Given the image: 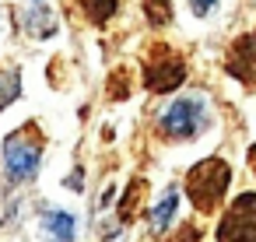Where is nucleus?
<instances>
[{"label": "nucleus", "instance_id": "nucleus-1", "mask_svg": "<svg viewBox=\"0 0 256 242\" xmlns=\"http://www.w3.org/2000/svg\"><path fill=\"white\" fill-rule=\"evenodd\" d=\"M228 182H232V165L221 162V158H204L200 165L190 168L186 176V193L193 200L196 210H214L221 204V196L228 193Z\"/></svg>", "mask_w": 256, "mask_h": 242}, {"label": "nucleus", "instance_id": "nucleus-13", "mask_svg": "<svg viewBox=\"0 0 256 242\" xmlns=\"http://www.w3.org/2000/svg\"><path fill=\"white\" fill-rule=\"evenodd\" d=\"M140 190H144V182H140V179H134V182H130V190H126V196H123V221H130V218L137 214V207H134V204H137V193H140Z\"/></svg>", "mask_w": 256, "mask_h": 242}, {"label": "nucleus", "instance_id": "nucleus-10", "mask_svg": "<svg viewBox=\"0 0 256 242\" xmlns=\"http://www.w3.org/2000/svg\"><path fill=\"white\" fill-rule=\"evenodd\" d=\"M22 95V74L18 70H0V109H8Z\"/></svg>", "mask_w": 256, "mask_h": 242}, {"label": "nucleus", "instance_id": "nucleus-3", "mask_svg": "<svg viewBox=\"0 0 256 242\" xmlns=\"http://www.w3.org/2000/svg\"><path fill=\"white\" fill-rule=\"evenodd\" d=\"M39 162H42V148H39V140H32V126L14 130L4 140V168L11 179H18V182L32 179L39 172Z\"/></svg>", "mask_w": 256, "mask_h": 242}, {"label": "nucleus", "instance_id": "nucleus-16", "mask_svg": "<svg viewBox=\"0 0 256 242\" xmlns=\"http://www.w3.org/2000/svg\"><path fill=\"white\" fill-rule=\"evenodd\" d=\"M249 165H252V172H256V144L249 148Z\"/></svg>", "mask_w": 256, "mask_h": 242}, {"label": "nucleus", "instance_id": "nucleus-7", "mask_svg": "<svg viewBox=\"0 0 256 242\" xmlns=\"http://www.w3.org/2000/svg\"><path fill=\"white\" fill-rule=\"evenodd\" d=\"M39 221H42L46 242H74V218H70V214L42 207V210H39Z\"/></svg>", "mask_w": 256, "mask_h": 242}, {"label": "nucleus", "instance_id": "nucleus-11", "mask_svg": "<svg viewBox=\"0 0 256 242\" xmlns=\"http://www.w3.org/2000/svg\"><path fill=\"white\" fill-rule=\"evenodd\" d=\"M84 14L92 25H106L116 14V0H84Z\"/></svg>", "mask_w": 256, "mask_h": 242}, {"label": "nucleus", "instance_id": "nucleus-12", "mask_svg": "<svg viewBox=\"0 0 256 242\" xmlns=\"http://www.w3.org/2000/svg\"><path fill=\"white\" fill-rule=\"evenodd\" d=\"M144 14H148V22L154 28H162L172 18V4H168V0H144Z\"/></svg>", "mask_w": 256, "mask_h": 242}, {"label": "nucleus", "instance_id": "nucleus-2", "mask_svg": "<svg viewBox=\"0 0 256 242\" xmlns=\"http://www.w3.org/2000/svg\"><path fill=\"white\" fill-rule=\"evenodd\" d=\"M207 123V109H204V98L200 95H186V98H176L162 116H158V130L165 137H176V140H186L193 134H200Z\"/></svg>", "mask_w": 256, "mask_h": 242}, {"label": "nucleus", "instance_id": "nucleus-5", "mask_svg": "<svg viewBox=\"0 0 256 242\" xmlns=\"http://www.w3.org/2000/svg\"><path fill=\"white\" fill-rule=\"evenodd\" d=\"M182 81H186V64H182V56H176L172 50L158 46V50L151 53L148 67H144V84H148V92L165 95V92H176Z\"/></svg>", "mask_w": 256, "mask_h": 242}, {"label": "nucleus", "instance_id": "nucleus-14", "mask_svg": "<svg viewBox=\"0 0 256 242\" xmlns=\"http://www.w3.org/2000/svg\"><path fill=\"white\" fill-rule=\"evenodd\" d=\"M168 242H200V228L196 224H182V232L176 238H168Z\"/></svg>", "mask_w": 256, "mask_h": 242}, {"label": "nucleus", "instance_id": "nucleus-8", "mask_svg": "<svg viewBox=\"0 0 256 242\" xmlns=\"http://www.w3.org/2000/svg\"><path fill=\"white\" fill-rule=\"evenodd\" d=\"M56 25H60V18H56V11L46 8V4H32V8L25 11V32H28L32 39H50V36L56 32Z\"/></svg>", "mask_w": 256, "mask_h": 242}, {"label": "nucleus", "instance_id": "nucleus-6", "mask_svg": "<svg viewBox=\"0 0 256 242\" xmlns=\"http://www.w3.org/2000/svg\"><path fill=\"white\" fill-rule=\"evenodd\" d=\"M228 74H235L238 81H256V32L242 36L228 50Z\"/></svg>", "mask_w": 256, "mask_h": 242}, {"label": "nucleus", "instance_id": "nucleus-9", "mask_svg": "<svg viewBox=\"0 0 256 242\" xmlns=\"http://www.w3.org/2000/svg\"><path fill=\"white\" fill-rule=\"evenodd\" d=\"M176 207H179V190L168 186V190L162 193V200L154 204V210H151V228H154V232H165L168 221H172V214H176Z\"/></svg>", "mask_w": 256, "mask_h": 242}, {"label": "nucleus", "instance_id": "nucleus-4", "mask_svg": "<svg viewBox=\"0 0 256 242\" xmlns=\"http://www.w3.org/2000/svg\"><path fill=\"white\" fill-rule=\"evenodd\" d=\"M218 242H256V193H238L218 221Z\"/></svg>", "mask_w": 256, "mask_h": 242}, {"label": "nucleus", "instance_id": "nucleus-15", "mask_svg": "<svg viewBox=\"0 0 256 242\" xmlns=\"http://www.w3.org/2000/svg\"><path fill=\"white\" fill-rule=\"evenodd\" d=\"M190 8H193V14L204 18V14H210V11L218 8V0H190Z\"/></svg>", "mask_w": 256, "mask_h": 242}]
</instances>
